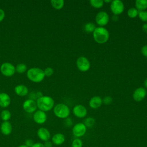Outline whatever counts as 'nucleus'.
<instances>
[{"label": "nucleus", "instance_id": "obj_4", "mask_svg": "<svg viewBox=\"0 0 147 147\" xmlns=\"http://www.w3.org/2000/svg\"><path fill=\"white\" fill-rule=\"evenodd\" d=\"M53 113L57 117L65 119L68 117L70 114V110L65 104L59 103L54 106Z\"/></svg>", "mask_w": 147, "mask_h": 147}, {"label": "nucleus", "instance_id": "obj_32", "mask_svg": "<svg viewBox=\"0 0 147 147\" xmlns=\"http://www.w3.org/2000/svg\"><path fill=\"white\" fill-rule=\"evenodd\" d=\"M64 124L67 127H70L72 125V119L71 118L68 117V118L65 119L64 122Z\"/></svg>", "mask_w": 147, "mask_h": 147}, {"label": "nucleus", "instance_id": "obj_38", "mask_svg": "<svg viewBox=\"0 0 147 147\" xmlns=\"http://www.w3.org/2000/svg\"><path fill=\"white\" fill-rule=\"evenodd\" d=\"M142 29L144 32L147 33V23H145L143 24L142 26Z\"/></svg>", "mask_w": 147, "mask_h": 147}, {"label": "nucleus", "instance_id": "obj_25", "mask_svg": "<svg viewBox=\"0 0 147 147\" xmlns=\"http://www.w3.org/2000/svg\"><path fill=\"white\" fill-rule=\"evenodd\" d=\"M90 3L92 7L95 8H100L104 4V2L102 0H91Z\"/></svg>", "mask_w": 147, "mask_h": 147}, {"label": "nucleus", "instance_id": "obj_3", "mask_svg": "<svg viewBox=\"0 0 147 147\" xmlns=\"http://www.w3.org/2000/svg\"><path fill=\"white\" fill-rule=\"evenodd\" d=\"M26 76L30 80L35 83L41 82L45 76L44 70L38 67L29 68L27 71Z\"/></svg>", "mask_w": 147, "mask_h": 147}, {"label": "nucleus", "instance_id": "obj_33", "mask_svg": "<svg viewBox=\"0 0 147 147\" xmlns=\"http://www.w3.org/2000/svg\"><path fill=\"white\" fill-rule=\"evenodd\" d=\"M34 144L33 141L31 139H27L25 141V145L28 147H32Z\"/></svg>", "mask_w": 147, "mask_h": 147}, {"label": "nucleus", "instance_id": "obj_21", "mask_svg": "<svg viewBox=\"0 0 147 147\" xmlns=\"http://www.w3.org/2000/svg\"><path fill=\"white\" fill-rule=\"evenodd\" d=\"M50 2L52 7L56 10L62 9L64 5V1L63 0H51Z\"/></svg>", "mask_w": 147, "mask_h": 147}, {"label": "nucleus", "instance_id": "obj_37", "mask_svg": "<svg viewBox=\"0 0 147 147\" xmlns=\"http://www.w3.org/2000/svg\"><path fill=\"white\" fill-rule=\"evenodd\" d=\"M32 147H45L44 144L41 142H37L34 143Z\"/></svg>", "mask_w": 147, "mask_h": 147}, {"label": "nucleus", "instance_id": "obj_39", "mask_svg": "<svg viewBox=\"0 0 147 147\" xmlns=\"http://www.w3.org/2000/svg\"><path fill=\"white\" fill-rule=\"evenodd\" d=\"M144 86L146 88H147V78L144 82Z\"/></svg>", "mask_w": 147, "mask_h": 147}, {"label": "nucleus", "instance_id": "obj_28", "mask_svg": "<svg viewBox=\"0 0 147 147\" xmlns=\"http://www.w3.org/2000/svg\"><path fill=\"white\" fill-rule=\"evenodd\" d=\"M138 16L139 18L143 22H147V11H139Z\"/></svg>", "mask_w": 147, "mask_h": 147}, {"label": "nucleus", "instance_id": "obj_17", "mask_svg": "<svg viewBox=\"0 0 147 147\" xmlns=\"http://www.w3.org/2000/svg\"><path fill=\"white\" fill-rule=\"evenodd\" d=\"M65 138L62 133L55 134L52 137V142L55 145H60L63 144L65 141Z\"/></svg>", "mask_w": 147, "mask_h": 147}, {"label": "nucleus", "instance_id": "obj_16", "mask_svg": "<svg viewBox=\"0 0 147 147\" xmlns=\"http://www.w3.org/2000/svg\"><path fill=\"white\" fill-rule=\"evenodd\" d=\"M11 99L10 96L5 92L0 93V106L2 107H7L10 104Z\"/></svg>", "mask_w": 147, "mask_h": 147}, {"label": "nucleus", "instance_id": "obj_27", "mask_svg": "<svg viewBox=\"0 0 147 147\" xmlns=\"http://www.w3.org/2000/svg\"><path fill=\"white\" fill-rule=\"evenodd\" d=\"M95 121L92 117H88L85 119L84 121V124L86 127H92L95 125Z\"/></svg>", "mask_w": 147, "mask_h": 147}, {"label": "nucleus", "instance_id": "obj_19", "mask_svg": "<svg viewBox=\"0 0 147 147\" xmlns=\"http://www.w3.org/2000/svg\"><path fill=\"white\" fill-rule=\"evenodd\" d=\"M102 104V99L100 96H95L91 98L89 101V106L92 109H97Z\"/></svg>", "mask_w": 147, "mask_h": 147}, {"label": "nucleus", "instance_id": "obj_18", "mask_svg": "<svg viewBox=\"0 0 147 147\" xmlns=\"http://www.w3.org/2000/svg\"><path fill=\"white\" fill-rule=\"evenodd\" d=\"M16 94L20 96H24L28 93V88L24 84H18L14 88Z\"/></svg>", "mask_w": 147, "mask_h": 147}, {"label": "nucleus", "instance_id": "obj_2", "mask_svg": "<svg viewBox=\"0 0 147 147\" xmlns=\"http://www.w3.org/2000/svg\"><path fill=\"white\" fill-rule=\"evenodd\" d=\"M92 34L94 40L99 44L105 43L109 38V32L104 27H96Z\"/></svg>", "mask_w": 147, "mask_h": 147}, {"label": "nucleus", "instance_id": "obj_7", "mask_svg": "<svg viewBox=\"0 0 147 147\" xmlns=\"http://www.w3.org/2000/svg\"><path fill=\"white\" fill-rule=\"evenodd\" d=\"M76 65L79 70L82 72H86L90 68V63L87 58L84 56L79 57L76 60Z\"/></svg>", "mask_w": 147, "mask_h": 147}, {"label": "nucleus", "instance_id": "obj_11", "mask_svg": "<svg viewBox=\"0 0 147 147\" xmlns=\"http://www.w3.org/2000/svg\"><path fill=\"white\" fill-rule=\"evenodd\" d=\"M34 121L38 124H43L47 119V115L45 112L41 110H36L33 115Z\"/></svg>", "mask_w": 147, "mask_h": 147}, {"label": "nucleus", "instance_id": "obj_9", "mask_svg": "<svg viewBox=\"0 0 147 147\" xmlns=\"http://www.w3.org/2000/svg\"><path fill=\"white\" fill-rule=\"evenodd\" d=\"M23 109L28 113H34L37 110L36 101L34 99H28L25 100L22 104Z\"/></svg>", "mask_w": 147, "mask_h": 147}, {"label": "nucleus", "instance_id": "obj_12", "mask_svg": "<svg viewBox=\"0 0 147 147\" xmlns=\"http://www.w3.org/2000/svg\"><path fill=\"white\" fill-rule=\"evenodd\" d=\"M73 113L76 117L84 118L87 114V109L82 105H76L73 108Z\"/></svg>", "mask_w": 147, "mask_h": 147}, {"label": "nucleus", "instance_id": "obj_34", "mask_svg": "<svg viewBox=\"0 0 147 147\" xmlns=\"http://www.w3.org/2000/svg\"><path fill=\"white\" fill-rule=\"evenodd\" d=\"M142 54L145 56L147 57V45H145L142 46L141 49Z\"/></svg>", "mask_w": 147, "mask_h": 147}, {"label": "nucleus", "instance_id": "obj_23", "mask_svg": "<svg viewBox=\"0 0 147 147\" xmlns=\"http://www.w3.org/2000/svg\"><path fill=\"white\" fill-rule=\"evenodd\" d=\"M15 68H16V72H17L18 74H22L27 70V66L26 65V64L24 63L18 64Z\"/></svg>", "mask_w": 147, "mask_h": 147}, {"label": "nucleus", "instance_id": "obj_14", "mask_svg": "<svg viewBox=\"0 0 147 147\" xmlns=\"http://www.w3.org/2000/svg\"><path fill=\"white\" fill-rule=\"evenodd\" d=\"M37 134L38 138L44 142L49 141L51 138V133L45 127H41L39 128L37 131Z\"/></svg>", "mask_w": 147, "mask_h": 147}, {"label": "nucleus", "instance_id": "obj_35", "mask_svg": "<svg viewBox=\"0 0 147 147\" xmlns=\"http://www.w3.org/2000/svg\"><path fill=\"white\" fill-rule=\"evenodd\" d=\"M5 13L4 10L2 9H0V22H1L5 18Z\"/></svg>", "mask_w": 147, "mask_h": 147}, {"label": "nucleus", "instance_id": "obj_1", "mask_svg": "<svg viewBox=\"0 0 147 147\" xmlns=\"http://www.w3.org/2000/svg\"><path fill=\"white\" fill-rule=\"evenodd\" d=\"M36 103L40 110L45 112L51 110L54 107L55 101L53 99L49 96L42 95L37 99Z\"/></svg>", "mask_w": 147, "mask_h": 147}, {"label": "nucleus", "instance_id": "obj_20", "mask_svg": "<svg viewBox=\"0 0 147 147\" xmlns=\"http://www.w3.org/2000/svg\"><path fill=\"white\" fill-rule=\"evenodd\" d=\"M135 6L136 8L140 11L145 10L147 9V0H136Z\"/></svg>", "mask_w": 147, "mask_h": 147}, {"label": "nucleus", "instance_id": "obj_22", "mask_svg": "<svg viewBox=\"0 0 147 147\" xmlns=\"http://www.w3.org/2000/svg\"><path fill=\"white\" fill-rule=\"evenodd\" d=\"M0 117L3 121H9L11 118V113L8 110H2L0 114Z\"/></svg>", "mask_w": 147, "mask_h": 147}, {"label": "nucleus", "instance_id": "obj_8", "mask_svg": "<svg viewBox=\"0 0 147 147\" xmlns=\"http://www.w3.org/2000/svg\"><path fill=\"white\" fill-rule=\"evenodd\" d=\"M95 21L98 25L103 27L108 24L109 16L106 11H100L96 14L95 16Z\"/></svg>", "mask_w": 147, "mask_h": 147}, {"label": "nucleus", "instance_id": "obj_31", "mask_svg": "<svg viewBox=\"0 0 147 147\" xmlns=\"http://www.w3.org/2000/svg\"><path fill=\"white\" fill-rule=\"evenodd\" d=\"M113 102V98L110 96H106L103 98L102 99V103H103L105 105H110Z\"/></svg>", "mask_w": 147, "mask_h": 147}, {"label": "nucleus", "instance_id": "obj_24", "mask_svg": "<svg viewBox=\"0 0 147 147\" xmlns=\"http://www.w3.org/2000/svg\"><path fill=\"white\" fill-rule=\"evenodd\" d=\"M96 26L94 24H93L92 22H88L87 23L84 27V30L87 32V33H92L94 31V30L95 29Z\"/></svg>", "mask_w": 147, "mask_h": 147}, {"label": "nucleus", "instance_id": "obj_15", "mask_svg": "<svg viewBox=\"0 0 147 147\" xmlns=\"http://www.w3.org/2000/svg\"><path fill=\"white\" fill-rule=\"evenodd\" d=\"M1 133L5 136H8L12 131V125L9 121H3L0 127Z\"/></svg>", "mask_w": 147, "mask_h": 147}, {"label": "nucleus", "instance_id": "obj_26", "mask_svg": "<svg viewBox=\"0 0 147 147\" xmlns=\"http://www.w3.org/2000/svg\"><path fill=\"white\" fill-rule=\"evenodd\" d=\"M138 10L135 7L130 8L127 10V16L131 18H134L138 16Z\"/></svg>", "mask_w": 147, "mask_h": 147}, {"label": "nucleus", "instance_id": "obj_6", "mask_svg": "<svg viewBox=\"0 0 147 147\" xmlns=\"http://www.w3.org/2000/svg\"><path fill=\"white\" fill-rule=\"evenodd\" d=\"M124 7L123 3L120 0H114L111 2L110 9L114 15L117 16L121 14L124 10Z\"/></svg>", "mask_w": 147, "mask_h": 147}, {"label": "nucleus", "instance_id": "obj_13", "mask_svg": "<svg viewBox=\"0 0 147 147\" xmlns=\"http://www.w3.org/2000/svg\"><path fill=\"white\" fill-rule=\"evenodd\" d=\"M146 95V91L144 87H138L134 91L133 99L136 102L142 101Z\"/></svg>", "mask_w": 147, "mask_h": 147}, {"label": "nucleus", "instance_id": "obj_42", "mask_svg": "<svg viewBox=\"0 0 147 147\" xmlns=\"http://www.w3.org/2000/svg\"><path fill=\"white\" fill-rule=\"evenodd\" d=\"M103 2H112V1L111 0H105V1H103Z\"/></svg>", "mask_w": 147, "mask_h": 147}, {"label": "nucleus", "instance_id": "obj_29", "mask_svg": "<svg viewBox=\"0 0 147 147\" xmlns=\"http://www.w3.org/2000/svg\"><path fill=\"white\" fill-rule=\"evenodd\" d=\"M83 142L79 138H75L73 140L71 144V147H82Z\"/></svg>", "mask_w": 147, "mask_h": 147}, {"label": "nucleus", "instance_id": "obj_41", "mask_svg": "<svg viewBox=\"0 0 147 147\" xmlns=\"http://www.w3.org/2000/svg\"><path fill=\"white\" fill-rule=\"evenodd\" d=\"M18 147H28V146H27L26 145H25V144H24V145H20L18 146Z\"/></svg>", "mask_w": 147, "mask_h": 147}, {"label": "nucleus", "instance_id": "obj_30", "mask_svg": "<svg viewBox=\"0 0 147 147\" xmlns=\"http://www.w3.org/2000/svg\"><path fill=\"white\" fill-rule=\"evenodd\" d=\"M44 74H45V76H50L53 75V74L54 72V71H53V68H51V67H47L44 70Z\"/></svg>", "mask_w": 147, "mask_h": 147}, {"label": "nucleus", "instance_id": "obj_40", "mask_svg": "<svg viewBox=\"0 0 147 147\" xmlns=\"http://www.w3.org/2000/svg\"><path fill=\"white\" fill-rule=\"evenodd\" d=\"M112 20H114V21H117L118 20V17L117 16L115 15H114L113 17H112Z\"/></svg>", "mask_w": 147, "mask_h": 147}, {"label": "nucleus", "instance_id": "obj_5", "mask_svg": "<svg viewBox=\"0 0 147 147\" xmlns=\"http://www.w3.org/2000/svg\"><path fill=\"white\" fill-rule=\"evenodd\" d=\"M1 73L5 76H11L16 72V68L11 63L5 62L1 64L0 67Z\"/></svg>", "mask_w": 147, "mask_h": 147}, {"label": "nucleus", "instance_id": "obj_36", "mask_svg": "<svg viewBox=\"0 0 147 147\" xmlns=\"http://www.w3.org/2000/svg\"><path fill=\"white\" fill-rule=\"evenodd\" d=\"M44 145L45 147H52V142L50 141H47L44 142Z\"/></svg>", "mask_w": 147, "mask_h": 147}, {"label": "nucleus", "instance_id": "obj_10", "mask_svg": "<svg viewBox=\"0 0 147 147\" xmlns=\"http://www.w3.org/2000/svg\"><path fill=\"white\" fill-rule=\"evenodd\" d=\"M87 130V127L83 123H78L72 128V133L76 137L79 138L83 136Z\"/></svg>", "mask_w": 147, "mask_h": 147}]
</instances>
